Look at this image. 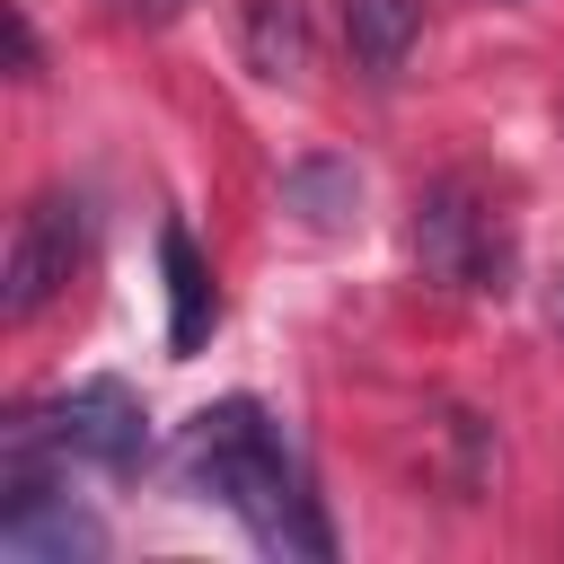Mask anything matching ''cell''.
<instances>
[{
    "instance_id": "obj_1",
    "label": "cell",
    "mask_w": 564,
    "mask_h": 564,
    "mask_svg": "<svg viewBox=\"0 0 564 564\" xmlns=\"http://www.w3.org/2000/svg\"><path fill=\"white\" fill-rule=\"evenodd\" d=\"M185 485L203 502H220L264 555L282 564H326L335 555V529L308 494V467L300 449L282 441V423L256 405V397H220L185 423Z\"/></svg>"
},
{
    "instance_id": "obj_2",
    "label": "cell",
    "mask_w": 564,
    "mask_h": 564,
    "mask_svg": "<svg viewBox=\"0 0 564 564\" xmlns=\"http://www.w3.org/2000/svg\"><path fill=\"white\" fill-rule=\"evenodd\" d=\"M414 264H423V282H441V291H511V220L467 185V176H441L423 203H414Z\"/></svg>"
},
{
    "instance_id": "obj_3",
    "label": "cell",
    "mask_w": 564,
    "mask_h": 564,
    "mask_svg": "<svg viewBox=\"0 0 564 564\" xmlns=\"http://www.w3.org/2000/svg\"><path fill=\"white\" fill-rule=\"evenodd\" d=\"M79 256H88V212H79V194H35L26 212H18V238H9V264H0V308L26 326V317H44L62 291H70V273H79Z\"/></svg>"
},
{
    "instance_id": "obj_4",
    "label": "cell",
    "mask_w": 564,
    "mask_h": 564,
    "mask_svg": "<svg viewBox=\"0 0 564 564\" xmlns=\"http://www.w3.org/2000/svg\"><path fill=\"white\" fill-rule=\"evenodd\" d=\"M35 414H44V432H53L62 458L106 467V476H132L141 449H150V414H141V397H132L123 379H70V388L44 397Z\"/></svg>"
},
{
    "instance_id": "obj_5",
    "label": "cell",
    "mask_w": 564,
    "mask_h": 564,
    "mask_svg": "<svg viewBox=\"0 0 564 564\" xmlns=\"http://www.w3.org/2000/svg\"><path fill=\"white\" fill-rule=\"evenodd\" d=\"M0 546L18 555V564H88V555H106V529L53 485V494H35V502H9L0 511Z\"/></svg>"
},
{
    "instance_id": "obj_6",
    "label": "cell",
    "mask_w": 564,
    "mask_h": 564,
    "mask_svg": "<svg viewBox=\"0 0 564 564\" xmlns=\"http://www.w3.org/2000/svg\"><path fill=\"white\" fill-rule=\"evenodd\" d=\"M159 273H167V352H203L220 326V291H212V264L185 220L159 229Z\"/></svg>"
},
{
    "instance_id": "obj_7",
    "label": "cell",
    "mask_w": 564,
    "mask_h": 564,
    "mask_svg": "<svg viewBox=\"0 0 564 564\" xmlns=\"http://www.w3.org/2000/svg\"><path fill=\"white\" fill-rule=\"evenodd\" d=\"M238 53H247L256 79L300 88V70H308V9L300 0H247L238 9Z\"/></svg>"
},
{
    "instance_id": "obj_8",
    "label": "cell",
    "mask_w": 564,
    "mask_h": 564,
    "mask_svg": "<svg viewBox=\"0 0 564 564\" xmlns=\"http://www.w3.org/2000/svg\"><path fill=\"white\" fill-rule=\"evenodd\" d=\"M414 35H423V0H344V44H352L361 79L388 88V79L405 70Z\"/></svg>"
},
{
    "instance_id": "obj_9",
    "label": "cell",
    "mask_w": 564,
    "mask_h": 564,
    "mask_svg": "<svg viewBox=\"0 0 564 564\" xmlns=\"http://www.w3.org/2000/svg\"><path fill=\"white\" fill-rule=\"evenodd\" d=\"M282 203L308 229H352L361 220V176H352V159H300V167H282Z\"/></svg>"
},
{
    "instance_id": "obj_10",
    "label": "cell",
    "mask_w": 564,
    "mask_h": 564,
    "mask_svg": "<svg viewBox=\"0 0 564 564\" xmlns=\"http://www.w3.org/2000/svg\"><path fill=\"white\" fill-rule=\"evenodd\" d=\"M9 70H18V79H35V70H44V53H35V26H26V9H9Z\"/></svg>"
},
{
    "instance_id": "obj_11",
    "label": "cell",
    "mask_w": 564,
    "mask_h": 564,
    "mask_svg": "<svg viewBox=\"0 0 564 564\" xmlns=\"http://www.w3.org/2000/svg\"><path fill=\"white\" fill-rule=\"evenodd\" d=\"M132 9H141V18H176L185 0H132Z\"/></svg>"
},
{
    "instance_id": "obj_12",
    "label": "cell",
    "mask_w": 564,
    "mask_h": 564,
    "mask_svg": "<svg viewBox=\"0 0 564 564\" xmlns=\"http://www.w3.org/2000/svg\"><path fill=\"white\" fill-rule=\"evenodd\" d=\"M502 9H520V0H502Z\"/></svg>"
}]
</instances>
